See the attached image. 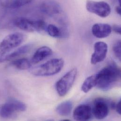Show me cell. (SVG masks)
Returning a JSON list of instances; mask_svg holds the SVG:
<instances>
[{"mask_svg":"<svg viewBox=\"0 0 121 121\" xmlns=\"http://www.w3.org/2000/svg\"><path fill=\"white\" fill-rule=\"evenodd\" d=\"M97 74L96 86L107 91L114 87L121 79V69L114 62L109 63Z\"/></svg>","mask_w":121,"mask_h":121,"instance_id":"1","label":"cell"},{"mask_svg":"<svg viewBox=\"0 0 121 121\" xmlns=\"http://www.w3.org/2000/svg\"><path fill=\"white\" fill-rule=\"evenodd\" d=\"M64 61L62 59H53L32 68L31 73L37 76H48L55 75L63 67Z\"/></svg>","mask_w":121,"mask_h":121,"instance_id":"2","label":"cell"},{"mask_svg":"<svg viewBox=\"0 0 121 121\" xmlns=\"http://www.w3.org/2000/svg\"><path fill=\"white\" fill-rule=\"evenodd\" d=\"M14 24L19 29L27 32L42 33L46 31L47 27L46 23L43 20H33L23 17L16 18Z\"/></svg>","mask_w":121,"mask_h":121,"instance_id":"3","label":"cell"},{"mask_svg":"<svg viewBox=\"0 0 121 121\" xmlns=\"http://www.w3.org/2000/svg\"><path fill=\"white\" fill-rule=\"evenodd\" d=\"M26 35L21 33H14L6 36L0 43L1 56L7 54L19 46L25 40Z\"/></svg>","mask_w":121,"mask_h":121,"instance_id":"4","label":"cell"},{"mask_svg":"<svg viewBox=\"0 0 121 121\" xmlns=\"http://www.w3.org/2000/svg\"><path fill=\"white\" fill-rule=\"evenodd\" d=\"M26 106L23 102L10 99L0 106V117L3 119H9L16 114L26 111Z\"/></svg>","mask_w":121,"mask_h":121,"instance_id":"5","label":"cell"},{"mask_svg":"<svg viewBox=\"0 0 121 121\" xmlns=\"http://www.w3.org/2000/svg\"><path fill=\"white\" fill-rule=\"evenodd\" d=\"M77 74V69L74 68L67 72L56 83V91L60 97L66 95L73 84Z\"/></svg>","mask_w":121,"mask_h":121,"instance_id":"6","label":"cell"},{"mask_svg":"<svg viewBox=\"0 0 121 121\" xmlns=\"http://www.w3.org/2000/svg\"><path fill=\"white\" fill-rule=\"evenodd\" d=\"M116 104L103 98L96 99L93 105L92 113L98 120H102L108 115L110 107L115 109Z\"/></svg>","mask_w":121,"mask_h":121,"instance_id":"7","label":"cell"},{"mask_svg":"<svg viewBox=\"0 0 121 121\" xmlns=\"http://www.w3.org/2000/svg\"><path fill=\"white\" fill-rule=\"evenodd\" d=\"M86 8L89 12L101 17H108L111 12V9L109 4L103 1H96L87 0L86 3Z\"/></svg>","mask_w":121,"mask_h":121,"instance_id":"8","label":"cell"},{"mask_svg":"<svg viewBox=\"0 0 121 121\" xmlns=\"http://www.w3.org/2000/svg\"><path fill=\"white\" fill-rule=\"evenodd\" d=\"M94 52L91 56V63L96 65L105 60L107 57L108 46L103 42H98L95 43L94 46Z\"/></svg>","mask_w":121,"mask_h":121,"instance_id":"9","label":"cell"},{"mask_svg":"<svg viewBox=\"0 0 121 121\" xmlns=\"http://www.w3.org/2000/svg\"><path fill=\"white\" fill-rule=\"evenodd\" d=\"M41 10L49 16H55L62 11L60 3L55 0H44L40 4Z\"/></svg>","mask_w":121,"mask_h":121,"instance_id":"10","label":"cell"},{"mask_svg":"<svg viewBox=\"0 0 121 121\" xmlns=\"http://www.w3.org/2000/svg\"><path fill=\"white\" fill-rule=\"evenodd\" d=\"M92 114V108L90 105L82 104L74 109L73 116L76 121H88L91 118Z\"/></svg>","mask_w":121,"mask_h":121,"instance_id":"11","label":"cell"},{"mask_svg":"<svg viewBox=\"0 0 121 121\" xmlns=\"http://www.w3.org/2000/svg\"><path fill=\"white\" fill-rule=\"evenodd\" d=\"M32 46L33 45L31 44L24 45L10 53H7L1 56L0 58V63H1L8 61L12 60L27 53L31 50Z\"/></svg>","mask_w":121,"mask_h":121,"instance_id":"12","label":"cell"},{"mask_svg":"<svg viewBox=\"0 0 121 121\" xmlns=\"http://www.w3.org/2000/svg\"><path fill=\"white\" fill-rule=\"evenodd\" d=\"M112 26L108 24L97 23L92 27V35L98 38H105L108 37L112 32Z\"/></svg>","mask_w":121,"mask_h":121,"instance_id":"13","label":"cell"},{"mask_svg":"<svg viewBox=\"0 0 121 121\" xmlns=\"http://www.w3.org/2000/svg\"><path fill=\"white\" fill-rule=\"evenodd\" d=\"M53 54L52 50L49 47L43 46L39 48L34 53L31 62L34 64H38L42 61L46 60Z\"/></svg>","mask_w":121,"mask_h":121,"instance_id":"14","label":"cell"},{"mask_svg":"<svg viewBox=\"0 0 121 121\" xmlns=\"http://www.w3.org/2000/svg\"><path fill=\"white\" fill-rule=\"evenodd\" d=\"M33 0H0V5L4 8L15 9L31 3Z\"/></svg>","mask_w":121,"mask_h":121,"instance_id":"15","label":"cell"},{"mask_svg":"<svg viewBox=\"0 0 121 121\" xmlns=\"http://www.w3.org/2000/svg\"><path fill=\"white\" fill-rule=\"evenodd\" d=\"M73 104L70 101H65L61 103L56 108L57 113L62 117H67L71 113Z\"/></svg>","mask_w":121,"mask_h":121,"instance_id":"16","label":"cell"},{"mask_svg":"<svg viewBox=\"0 0 121 121\" xmlns=\"http://www.w3.org/2000/svg\"><path fill=\"white\" fill-rule=\"evenodd\" d=\"M97 82V74H95L87 77L83 82L81 90L84 93H87L94 87L96 86Z\"/></svg>","mask_w":121,"mask_h":121,"instance_id":"17","label":"cell"},{"mask_svg":"<svg viewBox=\"0 0 121 121\" xmlns=\"http://www.w3.org/2000/svg\"><path fill=\"white\" fill-rule=\"evenodd\" d=\"M11 65L17 69L25 70L30 68L31 64L30 61L25 58L19 59L13 61Z\"/></svg>","mask_w":121,"mask_h":121,"instance_id":"18","label":"cell"},{"mask_svg":"<svg viewBox=\"0 0 121 121\" xmlns=\"http://www.w3.org/2000/svg\"><path fill=\"white\" fill-rule=\"evenodd\" d=\"M46 31L50 36L54 38H60L62 35L60 29L53 24H50L47 26Z\"/></svg>","mask_w":121,"mask_h":121,"instance_id":"19","label":"cell"},{"mask_svg":"<svg viewBox=\"0 0 121 121\" xmlns=\"http://www.w3.org/2000/svg\"><path fill=\"white\" fill-rule=\"evenodd\" d=\"M121 40H118L113 45V51L115 55L119 61L121 60Z\"/></svg>","mask_w":121,"mask_h":121,"instance_id":"20","label":"cell"},{"mask_svg":"<svg viewBox=\"0 0 121 121\" xmlns=\"http://www.w3.org/2000/svg\"><path fill=\"white\" fill-rule=\"evenodd\" d=\"M112 30H113V31L116 33L117 34L121 35V26L117 25H114L112 27Z\"/></svg>","mask_w":121,"mask_h":121,"instance_id":"21","label":"cell"},{"mask_svg":"<svg viewBox=\"0 0 121 121\" xmlns=\"http://www.w3.org/2000/svg\"><path fill=\"white\" fill-rule=\"evenodd\" d=\"M115 109L116 110L117 112L119 114L121 115V100H120L116 104L115 106Z\"/></svg>","mask_w":121,"mask_h":121,"instance_id":"22","label":"cell"},{"mask_svg":"<svg viewBox=\"0 0 121 121\" xmlns=\"http://www.w3.org/2000/svg\"><path fill=\"white\" fill-rule=\"evenodd\" d=\"M116 11L119 15H121V6H117L116 7Z\"/></svg>","mask_w":121,"mask_h":121,"instance_id":"23","label":"cell"}]
</instances>
